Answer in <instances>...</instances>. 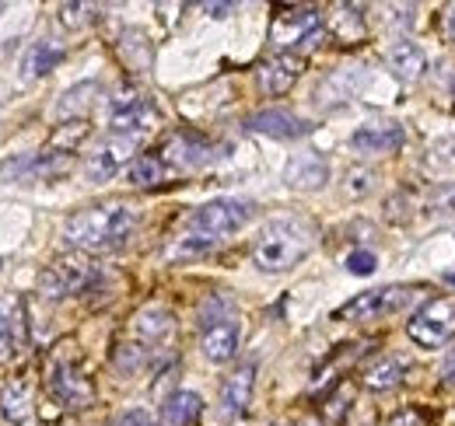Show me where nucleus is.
<instances>
[{
    "instance_id": "obj_42",
    "label": "nucleus",
    "mask_w": 455,
    "mask_h": 426,
    "mask_svg": "<svg viewBox=\"0 0 455 426\" xmlns=\"http://www.w3.org/2000/svg\"><path fill=\"white\" fill-rule=\"evenodd\" d=\"M228 11H235L231 4H207V14H214V18H225Z\"/></svg>"
},
{
    "instance_id": "obj_26",
    "label": "nucleus",
    "mask_w": 455,
    "mask_h": 426,
    "mask_svg": "<svg viewBox=\"0 0 455 426\" xmlns=\"http://www.w3.org/2000/svg\"><path fill=\"white\" fill-rule=\"evenodd\" d=\"M427 59H424V50L413 46V43H399L389 50V70L396 74L399 81H417L424 74Z\"/></svg>"
},
{
    "instance_id": "obj_40",
    "label": "nucleus",
    "mask_w": 455,
    "mask_h": 426,
    "mask_svg": "<svg viewBox=\"0 0 455 426\" xmlns=\"http://www.w3.org/2000/svg\"><path fill=\"white\" fill-rule=\"evenodd\" d=\"M442 377H445L449 384H455V343H452V350H445V360H442Z\"/></svg>"
},
{
    "instance_id": "obj_1",
    "label": "nucleus",
    "mask_w": 455,
    "mask_h": 426,
    "mask_svg": "<svg viewBox=\"0 0 455 426\" xmlns=\"http://www.w3.org/2000/svg\"><path fill=\"white\" fill-rule=\"evenodd\" d=\"M137 231V210L130 203H99L74 213L63 238L81 252H113Z\"/></svg>"
},
{
    "instance_id": "obj_24",
    "label": "nucleus",
    "mask_w": 455,
    "mask_h": 426,
    "mask_svg": "<svg viewBox=\"0 0 455 426\" xmlns=\"http://www.w3.org/2000/svg\"><path fill=\"white\" fill-rule=\"evenodd\" d=\"M361 377H364V388H371V391H393L406 377V364L399 357H379L364 367Z\"/></svg>"
},
{
    "instance_id": "obj_14",
    "label": "nucleus",
    "mask_w": 455,
    "mask_h": 426,
    "mask_svg": "<svg viewBox=\"0 0 455 426\" xmlns=\"http://www.w3.org/2000/svg\"><path fill=\"white\" fill-rule=\"evenodd\" d=\"M252 388H256V367L252 364H242L235 374H228L225 384H221V413L228 420L245 416V409L252 402Z\"/></svg>"
},
{
    "instance_id": "obj_43",
    "label": "nucleus",
    "mask_w": 455,
    "mask_h": 426,
    "mask_svg": "<svg viewBox=\"0 0 455 426\" xmlns=\"http://www.w3.org/2000/svg\"><path fill=\"white\" fill-rule=\"evenodd\" d=\"M274 426H281V423H274Z\"/></svg>"
},
{
    "instance_id": "obj_31",
    "label": "nucleus",
    "mask_w": 455,
    "mask_h": 426,
    "mask_svg": "<svg viewBox=\"0 0 455 426\" xmlns=\"http://www.w3.org/2000/svg\"><path fill=\"white\" fill-rule=\"evenodd\" d=\"M427 164L431 171H442V175H455V137H442L427 147Z\"/></svg>"
},
{
    "instance_id": "obj_35",
    "label": "nucleus",
    "mask_w": 455,
    "mask_h": 426,
    "mask_svg": "<svg viewBox=\"0 0 455 426\" xmlns=\"http://www.w3.org/2000/svg\"><path fill=\"white\" fill-rule=\"evenodd\" d=\"M88 11H92V4H63V7H60V21H63L67 28H77V25L88 21Z\"/></svg>"
},
{
    "instance_id": "obj_5",
    "label": "nucleus",
    "mask_w": 455,
    "mask_h": 426,
    "mask_svg": "<svg viewBox=\"0 0 455 426\" xmlns=\"http://www.w3.org/2000/svg\"><path fill=\"white\" fill-rule=\"evenodd\" d=\"M406 335L420 350H438L455 335V301L452 297H435L420 312H413L406 321Z\"/></svg>"
},
{
    "instance_id": "obj_3",
    "label": "nucleus",
    "mask_w": 455,
    "mask_h": 426,
    "mask_svg": "<svg viewBox=\"0 0 455 426\" xmlns=\"http://www.w3.org/2000/svg\"><path fill=\"white\" fill-rule=\"evenodd\" d=\"M326 21L319 7H277L274 25H270V43L281 53H308L323 43Z\"/></svg>"
},
{
    "instance_id": "obj_39",
    "label": "nucleus",
    "mask_w": 455,
    "mask_h": 426,
    "mask_svg": "<svg viewBox=\"0 0 455 426\" xmlns=\"http://www.w3.org/2000/svg\"><path fill=\"white\" fill-rule=\"evenodd\" d=\"M442 32L455 43V4H449V7L442 11Z\"/></svg>"
},
{
    "instance_id": "obj_16",
    "label": "nucleus",
    "mask_w": 455,
    "mask_h": 426,
    "mask_svg": "<svg viewBox=\"0 0 455 426\" xmlns=\"http://www.w3.org/2000/svg\"><path fill=\"white\" fill-rule=\"evenodd\" d=\"M238 339H242L238 321L235 319L218 321V325L204 328V335H200V350H204V357H207L211 364H228V360L238 353Z\"/></svg>"
},
{
    "instance_id": "obj_15",
    "label": "nucleus",
    "mask_w": 455,
    "mask_h": 426,
    "mask_svg": "<svg viewBox=\"0 0 455 426\" xmlns=\"http://www.w3.org/2000/svg\"><path fill=\"white\" fill-rule=\"evenodd\" d=\"M70 168V154H25L18 161H7L0 171L7 178H57Z\"/></svg>"
},
{
    "instance_id": "obj_38",
    "label": "nucleus",
    "mask_w": 455,
    "mask_h": 426,
    "mask_svg": "<svg viewBox=\"0 0 455 426\" xmlns=\"http://www.w3.org/2000/svg\"><path fill=\"white\" fill-rule=\"evenodd\" d=\"M368 178H371L368 171H350V193H354V196L368 193V189H371V185H368Z\"/></svg>"
},
{
    "instance_id": "obj_37",
    "label": "nucleus",
    "mask_w": 455,
    "mask_h": 426,
    "mask_svg": "<svg viewBox=\"0 0 455 426\" xmlns=\"http://www.w3.org/2000/svg\"><path fill=\"white\" fill-rule=\"evenodd\" d=\"M386 426H424V416L413 413V409H403V413H396Z\"/></svg>"
},
{
    "instance_id": "obj_22",
    "label": "nucleus",
    "mask_w": 455,
    "mask_h": 426,
    "mask_svg": "<svg viewBox=\"0 0 455 426\" xmlns=\"http://www.w3.org/2000/svg\"><path fill=\"white\" fill-rule=\"evenodd\" d=\"M102 95V88H99V81H81V84H74V88H67L63 91V99H60L57 106V115L60 119H84L92 106H95V99Z\"/></svg>"
},
{
    "instance_id": "obj_10",
    "label": "nucleus",
    "mask_w": 455,
    "mask_h": 426,
    "mask_svg": "<svg viewBox=\"0 0 455 426\" xmlns=\"http://www.w3.org/2000/svg\"><path fill=\"white\" fill-rule=\"evenodd\" d=\"M50 391L57 395V402H63L67 409H84L95 402V384L92 377L81 371L74 360H63L50 374Z\"/></svg>"
},
{
    "instance_id": "obj_23",
    "label": "nucleus",
    "mask_w": 455,
    "mask_h": 426,
    "mask_svg": "<svg viewBox=\"0 0 455 426\" xmlns=\"http://www.w3.org/2000/svg\"><path fill=\"white\" fill-rule=\"evenodd\" d=\"M25 343V321L21 308L11 301H0V360H11Z\"/></svg>"
},
{
    "instance_id": "obj_2",
    "label": "nucleus",
    "mask_w": 455,
    "mask_h": 426,
    "mask_svg": "<svg viewBox=\"0 0 455 426\" xmlns=\"http://www.w3.org/2000/svg\"><path fill=\"white\" fill-rule=\"evenodd\" d=\"M312 245L315 231L305 220H270L252 245V263L263 272H287L312 252Z\"/></svg>"
},
{
    "instance_id": "obj_7",
    "label": "nucleus",
    "mask_w": 455,
    "mask_h": 426,
    "mask_svg": "<svg viewBox=\"0 0 455 426\" xmlns=\"http://www.w3.org/2000/svg\"><path fill=\"white\" fill-rule=\"evenodd\" d=\"M410 297H413V290L410 287H399V283L382 287V290H364V294H357V297H350L343 304L340 312H337V319H347V321L389 319V315H396V312H403L410 304Z\"/></svg>"
},
{
    "instance_id": "obj_28",
    "label": "nucleus",
    "mask_w": 455,
    "mask_h": 426,
    "mask_svg": "<svg viewBox=\"0 0 455 426\" xmlns=\"http://www.w3.org/2000/svg\"><path fill=\"white\" fill-rule=\"evenodd\" d=\"M169 178V164L162 161L158 151H148V154H137L130 164V182L133 185H162Z\"/></svg>"
},
{
    "instance_id": "obj_9",
    "label": "nucleus",
    "mask_w": 455,
    "mask_h": 426,
    "mask_svg": "<svg viewBox=\"0 0 455 426\" xmlns=\"http://www.w3.org/2000/svg\"><path fill=\"white\" fill-rule=\"evenodd\" d=\"M155 119H158L155 106H151L144 95H137L133 88L116 91V99L109 102V122H113L116 133H130V137H137V133H144Z\"/></svg>"
},
{
    "instance_id": "obj_12",
    "label": "nucleus",
    "mask_w": 455,
    "mask_h": 426,
    "mask_svg": "<svg viewBox=\"0 0 455 426\" xmlns=\"http://www.w3.org/2000/svg\"><path fill=\"white\" fill-rule=\"evenodd\" d=\"M245 130L263 133V137H274V140H298L312 126L305 119H298L294 112H287V108H263V112H252L245 119Z\"/></svg>"
},
{
    "instance_id": "obj_33",
    "label": "nucleus",
    "mask_w": 455,
    "mask_h": 426,
    "mask_svg": "<svg viewBox=\"0 0 455 426\" xmlns=\"http://www.w3.org/2000/svg\"><path fill=\"white\" fill-rule=\"evenodd\" d=\"M88 137V122L84 119H77V122H67L63 130H57V137H53V147H67V154L81 144Z\"/></svg>"
},
{
    "instance_id": "obj_11",
    "label": "nucleus",
    "mask_w": 455,
    "mask_h": 426,
    "mask_svg": "<svg viewBox=\"0 0 455 426\" xmlns=\"http://www.w3.org/2000/svg\"><path fill=\"white\" fill-rule=\"evenodd\" d=\"M158 154L169 164V171H193L211 161V144L200 140L196 133H172Z\"/></svg>"
},
{
    "instance_id": "obj_13",
    "label": "nucleus",
    "mask_w": 455,
    "mask_h": 426,
    "mask_svg": "<svg viewBox=\"0 0 455 426\" xmlns=\"http://www.w3.org/2000/svg\"><path fill=\"white\" fill-rule=\"evenodd\" d=\"M305 59L298 53H274L263 67H259V88L267 95H284L291 91V84L301 77Z\"/></svg>"
},
{
    "instance_id": "obj_20",
    "label": "nucleus",
    "mask_w": 455,
    "mask_h": 426,
    "mask_svg": "<svg viewBox=\"0 0 455 426\" xmlns=\"http://www.w3.org/2000/svg\"><path fill=\"white\" fill-rule=\"evenodd\" d=\"M284 178L291 189H319L330 178V164L319 158V154H298V158L287 164Z\"/></svg>"
},
{
    "instance_id": "obj_6",
    "label": "nucleus",
    "mask_w": 455,
    "mask_h": 426,
    "mask_svg": "<svg viewBox=\"0 0 455 426\" xmlns=\"http://www.w3.org/2000/svg\"><path fill=\"white\" fill-rule=\"evenodd\" d=\"M252 213H256V203H249V200H211V203H204V207H196L193 217H189V231L193 234H207V238H225L231 231H238V227H245L249 220H252Z\"/></svg>"
},
{
    "instance_id": "obj_19",
    "label": "nucleus",
    "mask_w": 455,
    "mask_h": 426,
    "mask_svg": "<svg viewBox=\"0 0 455 426\" xmlns=\"http://www.w3.org/2000/svg\"><path fill=\"white\" fill-rule=\"evenodd\" d=\"M32 413V388L21 377H11L0 391V420L11 426H21Z\"/></svg>"
},
{
    "instance_id": "obj_27",
    "label": "nucleus",
    "mask_w": 455,
    "mask_h": 426,
    "mask_svg": "<svg viewBox=\"0 0 455 426\" xmlns=\"http://www.w3.org/2000/svg\"><path fill=\"white\" fill-rule=\"evenodd\" d=\"M330 32L340 39V43H354L364 36V7L361 4H340L337 14L330 18Z\"/></svg>"
},
{
    "instance_id": "obj_41",
    "label": "nucleus",
    "mask_w": 455,
    "mask_h": 426,
    "mask_svg": "<svg viewBox=\"0 0 455 426\" xmlns=\"http://www.w3.org/2000/svg\"><path fill=\"white\" fill-rule=\"evenodd\" d=\"M438 207H442V213H452L455 210V185L449 189V193H445V196H442V203H438Z\"/></svg>"
},
{
    "instance_id": "obj_32",
    "label": "nucleus",
    "mask_w": 455,
    "mask_h": 426,
    "mask_svg": "<svg viewBox=\"0 0 455 426\" xmlns=\"http://www.w3.org/2000/svg\"><path fill=\"white\" fill-rule=\"evenodd\" d=\"M113 360L119 371H126V374L140 371V367L148 364V346H144V343H119Z\"/></svg>"
},
{
    "instance_id": "obj_18",
    "label": "nucleus",
    "mask_w": 455,
    "mask_h": 426,
    "mask_svg": "<svg viewBox=\"0 0 455 426\" xmlns=\"http://www.w3.org/2000/svg\"><path fill=\"white\" fill-rule=\"evenodd\" d=\"M172 328H175V319H172L169 308H162V304H148V308H140V312L133 315V335H137L144 346L165 343L172 335Z\"/></svg>"
},
{
    "instance_id": "obj_4",
    "label": "nucleus",
    "mask_w": 455,
    "mask_h": 426,
    "mask_svg": "<svg viewBox=\"0 0 455 426\" xmlns=\"http://www.w3.org/2000/svg\"><path fill=\"white\" fill-rule=\"evenodd\" d=\"M92 283H99V266L84 256H63L57 263L39 272V290L50 297V301H63V297H74V294H84Z\"/></svg>"
},
{
    "instance_id": "obj_8",
    "label": "nucleus",
    "mask_w": 455,
    "mask_h": 426,
    "mask_svg": "<svg viewBox=\"0 0 455 426\" xmlns=\"http://www.w3.org/2000/svg\"><path fill=\"white\" fill-rule=\"evenodd\" d=\"M137 147H140V137H130V133H113V137H106V140L95 147V154L88 158V164H84L88 178H92V182H109L123 164H133Z\"/></svg>"
},
{
    "instance_id": "obj_29",
    "label": "nucleus",
    "mask_w": 455,
    "mask_h": 426,
    "mask_svg": "<svg viewBox=\"0 0 455 426\" xmlns=\"http://www.w3.org/2000/svg\"><path fill=\"white\" fill-rule=\"evenodd\" d=\"M211 248H218V238H207V234H193V231H189V234H182V238L172 241L165 256H169L172 263H175V259L182 263V259H200V256H207Z\"/></svg>"
},
{
    "instance_id": "obj_21",
    "label": "nucleus",
    "mask_w": 455,
    "mask_h": 426,
    "mask_svg": "<svg viewBox=\"0 0 455 426\" xmlns=\"http://www.w3.org/2000/svg\"><path fill=\"white\" fill-rule=\"evenodd\" d=\"M63 56H67V50H63L60 43H53V39L32 43V46H28V53L21 56V77H25V81H36V77H43V74L57 70Z\"/></svg>"
},
{
    "instance_id": "obj_34",
    "label": "nucleus",
    "mask_w": 455,
    "mask_h": 426,
    "mask_svg": "<svg viewBox=\"0 0 455 426\" xmlns=\"http://www.w3.org/2000/svg\"><path fill=\"white\" fill-rule=\"evenodd\" d=\"M375 266H379L375 252H350V256H347V269H350L354 276H371Z\"/></svg>"
},
{
    "instance_id": "obj_30",
    "label": "nucleus",
    "mask_w": 455,
    "mask_h": 426,
    "mask_svg": "<svg viewBox=\"0 0 455 426\" xmlns=\"http://www.w3.org/2000/svg\"><path fill=\"white\" fill-rule=\"evenodd\" d=\"M235 319V301L228 294H211L204 304H200V328H211L218 321Z\"/></svg>"
},
{
    "instance_id": "obj_25",
    "label": "nucleus",
    "mask_w": 455,
    "mask_h": 426,
    "mask_svg": "<svg viewBox=\"0 0 455 426\" xmlns=\"http://www.w3.org/2000/svg\"><path fill=\"white\" fill-rule=\"evenodd\" d=\"M204 413V398L196 391H175L169 402L162 406V420L165 426H193Z\"/></svg>"
},
{
    "instance_id": "obj_17",
    "label": "nucleus",
    "mask_w": 455,
    "mask_h": 426,
    "mask_svg": "<svg viewBox=\"0 0 455 426\" xmlns=\"http://www.w3.org/2000/svg\"><path fill=\"white\" fill-rule=\"evenodd\" d=\"M406 133L399 130L396 122H386V126H361L354 137H350V147L357 154H393L403 147Z\"/></svg>"
},
{
    "instance_id": "obj_36",
    "label": "nucleus",
    "mask_w": 455,
    "mask_h": 426,
    "mask_svg": "<svg viewBox=\"0 0 455 426\" xmlns=\"http://www.w3.org/2000/svg\"><path fill=\"white\" fill-rule=\"evenodd\" d=\"M116 426H158V420L151 416V413H144V409H130V413H123Z\"/></svg>"
}]
</instances>
